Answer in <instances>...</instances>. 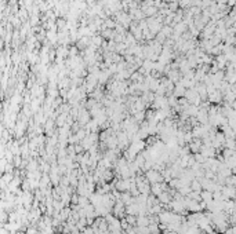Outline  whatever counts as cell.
<instances>
[{"label": "cell", "instance_id": "6da1fadb", "mask_svg": "<svg viewBox=\"0 0 236 234\" xmlns=\"http://www.w3.org/2000/svg\"><path fill=\"white\" fill-rule=\"evenodd\" d=\"M156 198H158L159 204H168L173 200V197L170 196V193H168V192H162L160 194L156 197Z\"/></svg>", "mask_w": 236, "mask_h": 234}, {"label": "cell", "instance_id": "7a4b0ae2", "mask_svg": "<svg viewBox=\"0 0 236 234\" xmlns=\"http://www.w3.org/2000/svg\"><path fill=\"white\" fill-rule=\"evenodd\" d=\"M200 198L203 200L204 202H210V201H213V193L207 192V190H200Z\"/></svg>", "mask_w": 236, "mask_h": 234}, {"label": "cell", "instance_id": "3957f363", "mask_svg": "<svg viewBox=\"0 0 236 234\" xmlns=\"http://www.w3.org/2000/svg\"><path fill=\"white\" fill-rule=\"evenodd\" d=\"M160 193H162L160 183H152V185H151V194H153L155 197H158Z\"/></svg>", "mask_w": 236, "mask_h": 234}, {"label": "cell", "instance_id": "277c9868", "mask_svg": "<svg viewBox=\"0 0 236 234\" xmlns=\"http://www.w3.org/2000/svg\"><path fill=\"white\" fill-rule=\"evenodd\" d=\"M189 187H191V190H193V192H200V190H202L200 182H199L198 179L191 180V183H189Z\"/></svg>", "mask_w": 236, "mask_h": 234}, {"label": "cell", "instance_id": "5b68a950", "mask_svg": "<svg viewBox=\"0 0 236 234\" xmlns=\"http://www.w3.org/2000/svg\"><path fill=\"white\" fill-rule=\"evenodd\" d=\"M124 219L130 226H133V227L135 226V222H137V216L135 215H124Z\"/></svg>", "mask_w": 236, "mask_h": 234}]
</instances>
